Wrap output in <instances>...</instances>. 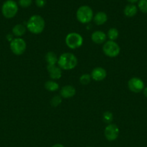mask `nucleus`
<instances>
[{
    "label": "nucleus",
    "mask_w": 147,
    "mask_h": 147,
    "mask_svg": "<svg viewBox=\"0 0 147 147\" xmlns=\"http://www.w3.org/2000/svg\"><path fill=\"white\" fill-rule=\"evenodd\" d=\"M57 63L61 70H71L77 65L78 60L73 53H64L59 56Z\"/></svg>",
    "instance_id": "obj_1"
},
{
    "label": "nucleus",
    "mask_w": 147,
    "mask_h": 147,
    "mask_svg": "<svg viewBox=\"0 0 147 147\" xmlns=\"http://www.w3.org/2000/svg\"><path fill=\"white\" fill-rule=\"evenodd\" d=\"M46 26L45 20L41 16L33 15L30 17L27 22V28L31 33L38 34L43 32Z\"/></svg>",
    "instance_id": "obj_2"
},
{
    "label": "nucleus",
    "mask_w": 147,
    "mask_h": 147,
    "mask_svg": "<svg viewBox=\"0 0 147 147\" xmlns=\"http://www.w3.org/2000/svg\"><path fill=\"white\" fill-rule=\"evenodd\" d=\"M76 18L82 24L90 22L91 20L93 19V11L89 6H82L76 11Z\"/></svg>",
    "instance_id": "obj_3"
},
{
    "label": "nucleus",
    "mask_w": 147,
    "mask_h": 147,
    "mask_svg": "<svg viewBox=\"0 0 147 147\" xmlns=\"http://www.w3.org/2000/svg\"><path fill=\"white\" fill-rule=\"evenodd\" d=\"M83 37L77 32H70L66 35L65 38V42L68 47L70 49L79 48L83 45Z\"/></svg>",
    "instance_id": "obj_4"
},
{
    "label": "nucleus",
    "mask_w": 147,
    "mask_h": 147,
    "mask_svg": "<svg viewBox=\"0 0 147 147\" xmlns=\"http://www.w3.org/2000/svg\"><path fill=\"white\" fill-rule=\"evenodd\" d=\"M18 11V6L14 0H7L3 4L1 7V12L5 18H13L17 14Z\"/></svg>",
    "instance_id": "obj_5"
},
{
    "label": "nucleus",
    "mask_w": 147,
    "mask_h": 147,
    "mask_svg": "<svg viewBox=\"0 0 147 147\" xmlns=\"http://www.w3.org/2000/svg\"><path fill=\"white\" fill-rule=\"evenodd\" d=\"M102 51L108 57H115L120 53V47L115 41L108 40L102 46Z\"/></svg>",
    "instance_id": "obj_6"
},
{
    "label": "nucleus",
    "mask_w": 147,
    "mask_h": 147,
    "mask_svg": "<svg viewBox=\"0 0 147 147\" xmlns=\"http://www.w3.org/2000/svg\"><path fill=\"white\" fill-rule=\"evenodd\" d=\"M27 48L26 42L21 37L14 38L10 42V49L16 55H20L25 52Z\"/></svg>",
    "instance_id": "obj_7"
},
{
    "label": "nucleus",
    "mask_w": 147,
    "mask_h": 147,
    "mask_svg": "<svg viewBox=\"0 0 147 147\" xmlns=\"http://www.w3.org/2000/svg\"><path fill=\"white\" fill-rule=\"evenodd\" d=\"M104 134L107 140L112 142L118 139L120 134V129L116 124L110 123L105 127Z\"/></svg>",
    "instance_id": "obj_8"
},
{
    "label": "nucleus",
    "mask_w": 147,
    "mask_h": 147,
    "mask_svg": "<svg viewBox=\"0 0 147 147\" xmlns=\"http://www.w3.org/2000/svg\"><path fill=\"white\" fill-rule=\"evenodd\" d=\"M128 87L131 92L138 93L143 91L144 87V83L141 78L133 77L130 79L128 82Z\"/></svg>",
    "instance_id": "obj_9"
},
{
    "label": "nucleus",
    "mask_w": 147,
    "mask_h": 147,
    "mask_svg": "<svg viewBox=\"0 0 147 147\" xmlns=\"http://www.w3.org/2000/svg\"><path fill=\"white\" fill-rule=\"evenodd\" d=\"M106 76L107 71L105 69L101 67H95L91 73L92 79L95 81H102L106 78Z\"/></svg>",
    "instance_id": "obj_10"
},
{
    "label": "nucleus",
    "mask_w": 147,
    "mask_h": 147,
    "mask_svg": "<svg viewBox=\"0 0 147 147\" xmlns=\"http://www.w3.org/2000/svg\"><path fill=\"white\" fill-rule=\"evenodd\" d=\"M47 70L49 76L53 80H59L62 76V70L59 65H47Z\"/></svg>",
    "instance_id": "obj_11"
},
{
    "label": "nucleus",
    "mask_w": 147,
    "mask_h": 147,
    "mask_svg": "<svg viewBox=\"0 0 147 147\" xmlns=\"http://www.w3.org/2000/svg\"><path fill=\"white\" fill-rule=\"evenodd\" d=\"M76 94V89L71 85H66L62 87L60 90V96L63 98H71Z\"/></svg>",
    "instance_id": "obj_12"
},
{
    "label": "nucleus",
    "mask_w": 147,
    "mask_h": 147,
    "mask_svg": "<svg viewBox=\"0 0 147 147\" xmlns=\"http://www.w3.org/2000/svg\"><path fill=\"white\" fill-rule=\"evenodd\" d=\"M91 39L92 42L95 44L101 45L102 43H105L107 40V34L104 32L97 30V31L94 32L91 35Z\"/></svg>",
    "instance_id": "obj_13"
},
{
    "label": "nucleus",
    "mask_w": 147,
    "mask_h": 147,
    "mask_svg": "<svg viewBox=\"0 0 147 147\" xmlns=\"http://www.w3.org/2000/svg\"><path fill=\"white\" fill-rule=\"evenodd\" d=\"M93 20L97 25H102L108 20V15L103 11H99L93 17Z\"/></svg>",
    "instance_id": "obj_14"
},
{
    "label": "nucleus",
    "mask_w": 147,
    "mask_h": 147,
    "mask_svg": "<svg viewBox=\"0 0 147 147\" xmlns=\"http://www.w3.org/2000/svg\"><path fill=\"white\" fill-rule=\"evenodd\" d=\"M137 11H138L137 7L133 4H130L125 6L123 10L124 14H125L127 17H134V16L137 14Z\"/></svg>",
    "instance_id": "obj_15"
},
{
    "label": "nucleus",
    "mask_w": 147,
    "mask_h": 147,
    "mask_svg": "<svg viewBox=\"0 0 147 147\" xmlns=\"http://www.w3.org/2000/svg\"><path fill=\"white\" fill-rule=\"evenodd\" d=\"M45 60L47 63L48 65H54L58 63V57L56 54L53 52H48L45 55Z\"/></svg>",
    "instance_id": "obj_16"
},
{
    "label": "nucleus",
    "mask_w": 147,
    "mask_h": 147,
    "mask_svg": "<svg viewBox=\"0 0 147 147\" xmlns=\"http://www.w3.org/2000/svg\"><path fill=\"white\" fill-rule=\"evenodd\" d=\"M26 30H27V27H24L23 24H16L12 28V33L16 37H20L25 34Z\"/></svg>",
    "instance_id": "obj_17"
},
{
    "label": "nucleus",
    "mask_w": 147,
    "mask_h": 147,
    "mask_svg": "<svg viewBox=\"0 0 147 147\" xmlns=\"http://www.w3.org/2000/svg\"><path fill=\"white\" fill-rule=\"evenodd\" d=\"M44 87L48 91L54 92L59 88V85L54 80H48L45 83Z\"/></svg>",
    "instance_id": "obj_18"
},
{
    "label": "nucleus",
    "mask_w": 147,
    "mask_h": 147,
    "mask_svg": "<svg viewBox=\"0 0 147 147\" xmlns=\"http://www.w3.org/2000/svg\"><path fill=\"white\" fill-rule=\"evenodd\" d=\"M118 37H119V31L116 28L112 27V28H110L108 31L107 37H108L109 40L115 41V40L118 38Z\"/></svg>",
    "instance_id": "obj_19"
},
{
    "label": "nucleus",
    "mask_w": 147,
    "mask_h": 147,
    "mask_svg": "<svg viewBox=\"0 0 147 147\" xmlns=\"http://www.w3.org/2000/svg\"><path fill=\"white\" fill-rule=\"evenodd\" d=\"M91 75L88 74V73H85V74L82 75L79 78V82H80L81 84L84 85V86H86V85L89 84L91 81Z\"/></svg>",
    "instance_id": "obj_20"
},
{
    "label": "nucleus",
    "mask_w": 147,
    "mask_h": 147,
    "mask_svg": "<svg viewBox=\"0 0 147 147\" xmlns=\"http://www.w3.org/2000/svg\"><path fill=\"white\" fill-rule=\"evenodd\" d=\"M113 114H112V113H111V112L110 111L105 112V113H103V115H102V119H103L104 122H105V123H108V124L111 123V122L113 120Z\"/></svg>",
    "instance_id": "obj_21"
},
{
    "label": "nucleus",
    "mask_w": 147,
    "mask_h": 147,
    "mask_svg": "<svg viewBox=\"0 0 147 147\" xmlns=\"http://www.w3.org/2000/svg\"><path fill=\"white\" fill-rule=\"evenodd\" d=\"M62 102V97L61 96H59V95H56V96H54L50 100V104H51L52 106L53 107H57Z\"/></svg>",
    "instance_id": "obj_22"
},
{
    "label": "nucleus",
    "mask_w": 147,
    "mask_h": 147,
    "mask_svg": "<svg viewBox=\"0 0 147 147\" xmlns=\"http://www.w3.org/2000/svg\"><path fill=\"white\" fill-rule=\"evenodd\" d=\"M138 6L142 12L147 14V0H140L138 1Z\"/></svg>",
    "instance_id": "obj_23"
},
{
    "label": "nucleus",
    "mask_w": 147,
    "mask_h": 147,
    "mask_svg": "<svg viewBox=\"0 0 147 147\" xmlns=\"http://www.w3.org/2000/svg\"><path fill=\"white\" fill-rule=\"evenodd\" d=\"M32 4V0H19V4L22 7H28L31 5Z\"/></svg>",
    "instance_id": "obj_24"
},
{
    "label": "nucleus",
    "mask_w": 147,
    "mask_h": 147,
    "mask_svg": "<svg viewBox=\"0 0 147 147\" xmlns=\"http://www.w3.org/2000/svg\"><path fill=\"white\" fill-rule=\"evenodd\" d=\"M46 0H35V4L37 7H43L46 5Z\"/></svg>",
    "instance_id": "obj_25"
},
{
    "label": "nucleus",
    "mask_w": 147,
    "mask_h": 147,
    "mask_svg": "<svg viewBox=\"0 0 147 147\" xmlns=\"http://www.w3.org/2000/svg\"><path fill=\"white\" fill-rule=\"evenodd\" d=\"M7 40H8V41H10V42H11L13 40H14V38H13V36L12 35V34H8L7 35Z\"/></svg>",
    "instance_id": "obj_26"
},
{
    "label": "nucleus",
    "mask_w": 147,
    "mask_h": 147,
    "mask_svg": "<svg viewBox=\"0 0 147 147\" xmlns=\"http://www.w3.org/2000/svg\"><path fill=\"white\" fill-rule=\"evenodd\" d=\"M143 93H144V95L147 98V87H145L143 90Z\"/></svg>",
    "instance_id": "obj_27"
},
{
    "label": "nucleus",
    "mask_w": 147,
    "mask_h": 147,
    "mask_svg": "<svg viewBox=\"0 0 147 147\" xmlns=\"http://www.w3.org/2000/svg\"><path fill=\"white\" fill-rule=\"evenodd\" d=\"M51 147H65L63 145L61 144H54L53 146H52Z\"/></svg>",
    "instance_id": "obj_28"
},
{
    "label": "nucleus",
    "mask_w": 147,
    "mask_h": 147,
    "mask_svg": "<svg viewBox=\"0 0 147 147\" xmlns=\"http://www.w3.org/2000/svg\"><path fill=\"white\" fill-rule=\"evenodd\" d=\"M127 1H128V2L131 3V4H133L134 3L137 2V1H138V0H127Z\"/></svg>",
    "instance_id": "obj_29"
},
{
    "label": "nucleus",
    "mask_w": 147,
    "mask_h": 147,
    "mask_svg": "<svg viewBox=\"0 0 147 147\" xmlns=\"http://www.w3.org/2000/svg\"><path fill=\"white\" fill-rule=\"evenodd\" d=\"M86 147H92V146H86Z\"/></svg>",
    "instance_id": "obj_30"
}]
</instances>
